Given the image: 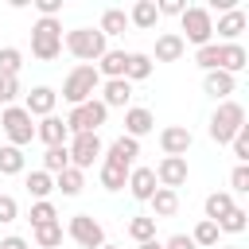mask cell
Listing matches in <instances>:
<instances>
[{"label": "cell", "mask_w": 249, "mask_h": 249, "mask_svg": "<svg viewBox=\"0 0 249 249\" xmlns=\"http://www.w3.org/2000/svg\"><path fill=\"white\" fill-rule=\"evenodd\" d=\"M62 47H66L74 58H82L86 66H93V62H97V58L109 51V39H105L97 27H74V31H66Z\"/></svg>", "instance_id": "6da1fadb"}, {"label": "cell", "mask_w": 249, "mask_h": 249, "mask_svg": "<svg viewBox=\"0 0 249 249\" xmlns=\"http://www.w3.org/2000/svg\"><path fill=\"white\" fill-rule=\"evenodd\" d=\"M97 89H101V74H97V66H86V62H78V66L66 74V82H62V97L70 101V109L93 101Z\"/></svg>", "instance_id": "7a4b0ae2"}, {"label": "cell", "mask_w": 249, "mask_h": 249, "mask_svg": "<svg viewBox=\"0 0 249 249\" xmlns=\"http://www.w3.org/2000/svg\"><path fill=\"white\" fill-rule=\"evenodd\" d=\"M31 54L39 62H54L62 54V23L58 19H35L31 23Z\"/></svg>", "instance_id": "3957f363"}, {"label": "cell", "mask_w": 249, "mask_h": 249, "mask_svg": "<svg viewBox=\"0 0 249 249\" xmlns=\"http://www.w3.org/2000/svg\"><path fill=\"white\" fill-rule=\"evenodd\" d=\"M241 124H245V109H241L237 101H218V109L210 113V128H206V132H210L214 144H230Z\"/></svg>", "instance_id": "277c9868"}, {"label": "cell", "mask_w": 249, "mask_h": 249, "mask_svg": "<svg viewBox=\"0 0 249 249\" xmlns=\"http://www.w3.org/2000/svg\"><path fill=\"white\" fill-rule=\"evenodd\" d=\"M179 23H183V35L179 39L183 43H195V51L206 47V43H214V19H210L206 8H183Z\"/></svg>", "instance_id": "5b68a950"}, {"label": "cell", "mask_w": 249, "mask_h": 249, "mask_svg": "<svg viewBox=\"0 0 249 249\" xmlns=\"http://www.w3.org/2000/svg\"><path fill=\"white\" fill-rule=\"evenodd\" d=\"M0 128H4V136H8L12 148H23V144L35 140V121L27 117L23 105H8V109L0 113Z\"/></svg>", "instance_id": "8992f818"}, {"label": "cell", "mask_w": 249, "mask_h": 249, "mask_svg": "<svg viewBox=\"0 0 249 249\" xmlns=\"http://www.w3.org/2000/svg\"><path fill=\"white\" fill-rule=\"evenodd\" d=\"M66 152H70V167L86 171V167H93V163L101 160L105 144H101V136H97V132H78V136H70V140H66Z\"/></svg>", "instance_id": "52a82bcc"}, {"label": "cell", "mask_w": 249, "mask_h": 249, "mask_svg": "<svg viewBox=\"0 0 249 249\" xmlns=\"http://www.w3.org/2000/svg\"><path fill=\"white\" fill-rule=\"evenodd\" d=\"M105 117H109V109L93 97V101L74 105V109L66 113V128H70V136H78V132H97V128L105 124Z\"/></svg>", "instance_id": "ba28073f"}, {"label": "cell", "mask_w": 249, "mask_h": 249, "mask_svg": "<svg viewBox=\"0 0 249 249\" xmlns=\"http://www.w3.org/2000/svg\"><path fill=\"white\" fill-rule=\"evenodd\" d=\"M66 233H70L82 249H101V245H105V230H101V222H97L93 214H74L70 226H66Z\"/></svg>", "instance_id": "9c48e42d"}, {"label": "cell", "mask_w": 249, "mask_h": 249, "mask_svg": "<svg viewBox=\"0 0 249 249\" xmlns=\"http://www.w3.org/2000/svg\"><path fill=\"white\" fill-rule=\"evenodd\" d=\"M136 156H140V140H132V136H117V140L101 152V163L121 167V171H132V167H136Z\"/></svg>", "instance_id": "30bf717a"}, {"label": "cell", "mask_w": 249, "mask_h": 249, "mask_svg": "<svg viewBox=\"0 0 249 249\" xmlns=\"http://www.w3.org/2000/svg\"><path fill=\"white\" fill-rule=\"evenodd\" d=\"M152 171H156V183L167 187V191H179V187L187 183V175H191V171H187V156H163Z\"/></svg>", "instance_id": "8fae6325"}, {"label": "cell", "mask_w": 249, "mask_h": 249, "mask_svg": "<svg viewBox=\"0 0 249 249\" xmlns=\"http://www.w3.org/2000/svg\"><path fill=\"white\" fill-rule=\"evenodd\" d=\"M54 105H58V93L51 89V86H35L27 97H23V109H27V117L35 121V117H51L54 113Z\"/></svg>", "instance_id": "7c38bea8"}, {"label": "cell", "mask_w": 249, "mask_h": 249, "mask_svg": "<svg viewBox=\"0 0 249 249\" xmlns=\"http://www.w3.org/2000/svg\"><path fill=\"white\" fill-rule=\"evenodd\" d=\"M191 144H195V136H191V128H183V124H167V128L160 132V148H163V156H187Z\"/></svg>", "instance_id": "4fadbf2b"}, {"label": "cell", "mask_w": 249, "mask_h": 249, "mask_svg": "<svg viewBox=\"0 0 249 249\" xmlns=\"http://www.w3.org/2000/svg\"><path fill=\"white\" fill-rule=\"evenodd\" d=\"M124 187H128V195H132L136 202H148V198L156 195V187H160V183H156V171H152V167H132Z\"/></svg>", "instance_id": "5bb4252c"}, {"label": "cell", "mask_w": 249, "mask_h": 249, "mask_svg": "<svg viewBox=\"0 0 249 249\" xmlns=\"http://www.w3.org/2000/svg\"><path fill=\"white\" fill-rule=\"evenodd\" d=\"M152 128H156V117H152V109H144V105H132V109H124V136L140 140V136H148Z\"/></svg>", "instance_id": "9a60e30c"}, {"label": "cell", "mask_w": 249, "mask_h": 249, "mask_svg": "<svg viewBox=\"0 0 249 249\" xmlns=\"http://www.w3.org/2000/svg\"><path fill=\"white\" fill-rule=\"evenodd\" d=\"M35 136H39L47 148H58V144H66V140H70V128H66V121H62V117H54V113H51V117H43V121L35 124Z\"/></svg>", "instance_id": "2e32d148"}, {"label": "cell", "mask_w": 249, "mask_h": 249, "mask_svg": "<svg viewBox=\"0 0 249 249\" xmlns=\"http://www.w3.org/2000/svg\"><path fill=\"white\" fill-rule=\"evenodd\" d=\"M105 109H124L128 101H132V86L124 82V78H109L105 86H101V97H97Z\"/></svg>", "instance_id": "e0dca14e"}, {"label": "cell", "mask_w": 249, "mask_h": 249, "mask_svg": "<svg viewBox=\"0 0 249 249\" xmlns=\"http://www.w3.org/2000/svg\"><path fill=\"white\" fill-rule=\"evenodd\" d=\"M245 62H249V54L241 43H218V70L237 78V70H245Z\"/></svg>", "instance_id": "ac0fdd59"}, {"label": "cell", "mask_w": 249, "mask_h": 249, "mask_svg": "<svg viewBox=\"0 0 249 249\" xmlns=\"http://www.w3.org/2000/svg\"><path fill=\"white\" fill-rule=\"evenodd\" d=\"M202 89H206L214 101H230V93L237 89V78L226 74V70H210V74L202 78Z\"/></svg>", "instance_id": "d6986e66"}, {"label": "cell", "mask_w": 249, "mask_h": 249, "mask_svg": "<svg viewBox=\"0 0 249 249\" xmlns=\"http://www.w3.org/2000/svg\"><path fill=\"white\" fill-rule=\"evenodd\" d=\"M245 23H249V19H245V12H241V8H233V12H222V16H218V27H214V31H218V39H222V43H237V35L245 31Z\"/></svg>", "instance_id": "ffe728a7"}, {"label": "cell", "mask_w": 249, "mask_h": 249, "mask_svg": "<svg viewBox=\"0 0 249 249\" xmlns=\"http://www.w3.org/2000/svg\"><path fill=\"white\" fill-rule=\"evenodd\" d=\"M187 54V43L175 35V31H163L160 39H156V62H179Z\"/></svg>", "instance_id": "44dd1931"}, {"label": "cell", "mask_w": 249, "mask_h": 249, "mask_svg": "<svg viewBox=\"0 0 249 249\" xmlns=\"http://www.w3.org/2000/svg\"><path fill=\"white\" fill-rule=\"evenodd\" d=\"M152 202V218H175L179 214V191H167V187H156V195L148 198Z\"/></svg>", "instance_id": "7402d4cb"}, {"label": "cell", "mask_w": 249, "mask_h": 249, "mask_svg": "<svg viewBox=\"0 0 249 249\" xmlns=\"http://www.w3.org/2000/svg\"><path fill=\"white\" fill-rule=\"evenodd\" d=\"M128 23L140 27V31H152L160 23V12H156V0H136L132 12H128Z\"/></svg>", "instance_id": "603a6c76"}, {"label": "cell", "mask_w": 249, "mask_h": 249, "mask_svg": "<svg viewBox=\"0 0 249 249\" xmlns=\"http://www.w3.org/2000/svg\"><path fill=\"white\" fill-rule=\"evenodd\" d=\"M124 66H128V51H105L97 58V74L109 82V78H124Z\"/></svg>", "instance_id": "cb8c5ba5"}, {"label": "cell", "mask_w": 249, "mask_h": 249, "mask_svg": "<svg viewBox=\"0 0 249 249\" xmlns=\"http://www.w3.org/2000/svg\"><path fill=\"white\" fill-rule=\"evenodd\" d=\"M144 78H152V54H144V51H128L124 82L132 86V82H144Z\"/></svg>", "instance_id": "d4e9b609"}, {"label": "cell", "mask_w": 249, "mask_h": 249, "mask_svg": "<svg viewBox=\"0 0 249 249\" xmlns=\"http://www.w3.org/2000/svg\"><path fill=\"white\" fill-rule=\"evenodd\" d=\"M233 206H237V202H233L230 191H214V195H206V206H202V210H206V222H222Z\"/></svg>", "instance_id": "484cf974"}, {"label": "cell", "mask_w": 249, "mask_h": 249, "mask_svg": "<svg viewBox=\"0 0 249 249\" xmlns=\"http://www.w3.org/2000/svg\"><path fill=\"white\" fill-rule=\"evenodd\" d=\"M124 27H128V12L124 8H105L101 12V23H97V31L109 39V35H124Z\"/></svg>", "instance_id": "4316f807"}, {"label": "cell", "mask_w": 249, "mask_h": 249, "mask_svg": "<svg viewBox=\"0 0 249 249\" xmlns=\"http://www.w3.org/2000/svg\"><path fill=\"white\" fill-rule=\"evenodd\" d=\"M82 187H86V171H78V167H66V171L54 175V191H62L66 198L82 195Z\"/></svg>", "instance_id": "83f0119b"}, {"label": "cell", "mask_w": 249, "mask_h": 249, "mask_svg": "<svg viewBox=\"0 0 249 249\" xmlns=\"http://www.w3.org/2000/svg\"><path fill=\"white\" fill-rule=\"evenodd\" d=\"M23 187H27V195H31L35 202H43V198L54 191V175H47V171L39 167V171H31V175H27V183H23Z\"/></svg>", "instance_id": "f1b7e54d"}, {"label": "cell", "mask_w": 249, "mask_h": 249, "mask_svg": "<svg viewBox=\"0 0 249 249\" xmlns=\"http://www.w3.org/2000/svg\"><path fill=\"white\" fill-rule=\"evenodd\" d=\"M23 163H27L23 148H12V144H4V148H0V175H19V171H23Z\"/></svg>", "instance_id": "f546056e"}, {"label": "cell", "mask_w": 249, "mask_h": 249, "mask_svg": "<svg viewBox=\"0 0 249 249\" xmlns=\"http://www.w3.org/2000/svg\"><path fill=\"white\" fill-rule=\"evenodd\" d=\"M66 167H70V152H66V144L43 152V171H47V175H58V171H66Z\"/></svg>", "instance_id": "4dcf8cb0"}, {"label": "cell", "mask_w": 249, "mask_h": 249, "mask_svg": "<svg viewBox=\"0 0 249 249\" xmlns=\"http://www.w3.org/2000/svg\"><path fill=\"white\" fill-rule=\"evenodd\" d=\"M27 222H31V230L58 222V210H54V202H51V198H43V202H31V214H27Z\"/></svg>", "instance_id": "1f68e13d"}, {"label": "cell", "mask_w": 249, "mask_h": 249, "mask_svg": "<svg viewBox=\"0 0 249 249\" xmlns=\"http://www.w3.org/2000/svg\"><path fill=\"white\" fill-rule=\"evenodd\" d=\"M128 237L140 245V241H152L156 237V218L152 214H136L132 222H128Z\"/></svg>", "instance_id": "d6a6232c"}, {"label": "cell", "mask_w": 249, "mask_h": 249, "mask_svg": "<svg viewBox=\"0 0 249 249\" xmlns=\"http://www.w3.org/2000/svg\"><path fill=\"white\" fill-rule=\"evenodd\" d=\"M23 51L19 47H0V78H19Z\"/></svg>", "instance_id": "836d02e7"}, {"label": "cell", "mask_w": 249, "mask_h": 249, "mask_svg": "<svg viewBox=\"0 0 249 249\" xmlns=\"http://www.w3.org/2000/svg\"><path fill=\"white\" fill-rule=\"evenodd\" d=\"M214 226H218V233H241V230L249 226V210H245V206H233V210H230L222 222H214Z\"/></svg>", "instance_id": "e575fe53"}, {"label": "cell", "mask_w": 249, "mask_h": 249, "mask_svg": "<svg viewBox=\"0 0 249 249\" xmlns=\"http://www.w3.org/2000/svg\"><path fill=\"white\" fill-rule=\"evenodd\" d=\"M35 245H39V249H58V245H62V222L39 226V230H35Z\"/></svg>", "instance_id": "d590c367"}, {"label": "cell", "mask_w": 249, "mask_h": 249, "mask_svg": "<svg viewBox=\"0 0 249 249\" xmlns=\"http://www.w3.org/2000/svg\"><path fill=\"white\" fill-rule=\"evenodd\" d=\"M124 183H128V171L101 163V187H105V191H124Z\"/></svg>", "instance_id": "8d00e7d4"}, {"label": "cell", "mask_w": 249, "mask_h": 249, "mask_svg": "<svg viewBox=\"0 0 249 249\" xmlns=\"http://www.w3.org/2000/svg\"><path fill=\"white\" fill-rule=\"evenodd\" d=\"M191 241H195V249H198V245H218V226L202 218V222L195 226V233H191Z\"/></svg>", "instance_id": "74e56055"}, {"label": "cell", "mask_w": 249, "mask_h": 249, "mask_svg": "<svg viewBox=\"0 0 249 249\" xmlns=\"http://www.w3.org/2000/svg\"><path fill=\"white\" fill-rule=\"evenodd\" d=\"M230 148H233V160L237 163H249V124L237 128V136L230 140Z\"/></svg>", "instance_id": "f35d334b"}, {"label": "cell", "mask_w": 249, "mask_h": 249, "mask_svg": "<svg viewBox=\"0 0 249 249\" xmlns=\"http://www.w3.org/2000/svg\"><path fill=\"white\" fill-rule=\"evenodd\" d=\"M195 62L210 74V70H218V43H206V47H198L195 51Z\"/></svg>", "instance_id": "ab89813d"}, {"label": "cell", "mask_w": 249, "mask_h": 249, "mask_svg": "<svg viewBox=\"0 0 249 249\" xmlns=\"http://www.w3.org/2000/svg\"><path fill=\"white\" fill-rule=\"evenodd\" d=\"M16 97H19V78H0V105L8 109L16 105Z\"/></svg>", "instance_id": "60d3db41"}, {"label": "cell", "mask_w": 249, "mask_h": 249, "mask_svg": "<svg viewBox=\"0 0 249 249\" xmlns=\"http://www.w3.org/2000/svg\"><path fill=\"white\" fill-rule=\"evenodd\" d=\"M230 187H233L237 195H245V191H249V163H237V167L230 171Z\"/></svg>", "instance_id": "b9f144b4"}, {"label": "cell", "mask_w": 249, "mask_h": 249, "mask_svg": "<svg viewBox=\"0 0 249 249\" xmlns=\"http://www.w3.org/2000/svg\"><path fill=\"white\" fill-rule=\"evenodd\" d=\"M16 214H19V206H16V198H12V195H0V226H8V222H16Z\"/></svg>", "instance_id": "7bdbcfd3"}, {"label": "cell", "mask_w": 249, "mask_h": 249, "mask_svg": "<svg viewBox=\"0 0 249 249\" xmlns=\"http://www.w3.org/2000/svg\"><path fill=\"white\" fill-rule=\"evenodd\" d=\"M183 8H187L183 0H160V4H156L160 16H183Z\"/></svg>", "instance_id": "ee69618b"}, {"label": "cell", "mask_w": 249, "mask_h": 249, "mask_svg": "<svg viewBox=\"0 0 249 249\" xmlns=\"http://www.w3.org/2000/svg\"><path fill=\"white\" fill-rule=\"evenodd\" d=\"M163 249H195V241H191L187 233H171V237L163 241Z\"/></svg>", "instance_id": "f6af8a7d"}, {"label": "cell", "mask_w": 249, "mask_h": 249, "mask_svg": "<svg viewBox=\"0 0 249 249\" xmlns=\"http://www.w3.org/2000/svg\"><path fill=\"white\" fill-rule=\"evenodd\" d=\"M0 249H27V241L12 233V237H4V241H0Z\"/></svg>", "instance_id": "bcb514c9"}, {"label": "cell", "mask_w": 249, "mask_h": 249, "mask_svg": "<svg viewBox=\"0 0 249 249\" xmlns=\"http://www.w3.org/2000/svg\"><path fill=\"white\" fill-rule=\"evenodd\" d=\"M136 249H163V241H156V237H152V241H140Z\"/></svg>", "instance_id": "7dc6e473"}, {"label": "cell", "mask_w": 249, "mask_h": 249, "mask_svg": "<svg viewBox=\"0 0 249 249\" xmlns=\"http://www.w3.org/2000/svg\"><path fill=\"white\" fill-rule=\"evenodd\" d=\"M101 249H117V245H109V241H105V245H101Z\"/></svg>", "instance_id": "c3c4849f"}, {"label": "cell", "mask_w": 249, "mask_h": 249, "mask_svg": "<svg viewBox=\"0 0 249 249\" xmlns=\"http://www.w3.org/2000/svg\"><path fill=\"white\" fill-rule=\"evenodd\" d=\"M222 249H241V245H222Z\"/></svg>", "instance_id": "681fc988"}]
</instances>
